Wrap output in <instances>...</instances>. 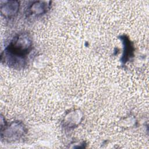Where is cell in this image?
Here are the masks:
<instances>
[{
  "instance_id": "5",
  "label": "cell",
  "mask_w": 149,
  "mask_h": 149,
  "mask_svg": "<svg viewBox=\"0 0 149 149\" xmlns=\"http://www.w3.org/2000/svg\"><path fill=\"white\" fill-rule=\"evenodd\" d=\"M51 2L49 1H34L27 8L26 15L28 16L37 17L45 14L51 8Z\"/></svg>"
},
{
  "instance_id": "6",
  "label": "cell",
  "mask_w": 149,
  "mask_h": 149,
  "mask_svg": "<svg viewBox=\"0 0 149 149\" xmlns=\"http://www.w3.org/2000/svg\"><path fill=\"white\" fill-rule=\"evenodd\" d=\"M123 45V51L122 56L120 58V62L123 65L130 61L134 55V47L132 42L126 36H122L119 37Z\"/></svg>"
},
{
  "instance_id": "2",
  "label": "cell",
  "mask_w": 149,
  "mask_h": 149,
  "mask_svg": "<svg viewBox=\"0 0 149 149\" xmlns=\"http://www.w3.org/2000/svg\"><path fill=\"white\" fill-rule=\"evenodd\" d=\"M27 132V129L22 121H13L9 125L6 122L1 126V139L3 142L15 143L23 139Z\"/></svg>"
},
{
  "instance_id": "1",
  "label": "cell",
  "mask_w": 149,
  "mask_h": 149,
  "mask_svg": "<svg viewBox=\"0 0 149 149\" xmlns=\"http://www.w3.org/2000/svg\"><path fill=\"white\" fill-rule=\"evenodd\" d=\"M33 50V40L29 33H20L15 35L1 54V61L10 68H24L27 59Z\"/></svg>"
},
{
  "instance_id": "3",
  "label": "cell",
  "mask_w": 149,
  "mask_h": 149,
  "mask_svg": "<svg viewBox=\"0 0 149 149\" xmlns=\"http://www.w3.org/2000/svg\"><path fill=\"white\" fill-rule=\"evenodd\" d=\"M83 113L79 109H73L66 113L61 122V125L66 130L77 127L81 122Z\"/></svg>"
},
{
  "instance_id": "4",
  "label": "cell",
  "mask_w": 149,
  "mask_h": 149,
  "mask_svg": "<svg viewBox=\"0 0 149 149\" xmlns=\"http://www.w3.org/2000/svg\"><path fill=\"white\" fill-rule=\"evenodd\" d=\"M20 3L17 1H5L0 2V11L2 17L6 19L15 18L19 10Z\"/></svg>"
}]
</instances>
